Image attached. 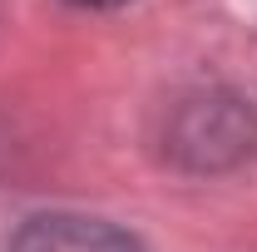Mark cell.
Wrapping results in <instances>:
<instances>
[{"instance_id":"3","label":"cell","mask_w":257,"mask_h":252,"mask_svg":"<svg viewBox=\"0 0 257 252\" xmlns=\"http://www.w3.org/2000/svg\"><path fill=\"white\" fill-rule=\"evenodd\" d=\"M69 5H84V10H114V5H128V0H69Z\"/></svg>"},{"instance_id":"1","label":"cell","mask_w":257,"mask_h":252,"mask_svg":"<svg viewBox=\"0 0 257 252\" xmlns=\"http://www.w3.org/2000/svg\"><path fill=\"white\" fill-rule=\"evenodd\" d=\"M257 144V119L242 99H198L178 114V134H173V154L193 158L198 168H218V163H237L252 154Z\"/></svg>"},{"instance_id":"2","label":"cell","mask_w":257,"mask_h":252,"mask_svg":"<svg viewBox=\"0 0 257 252\" xmlns=\"http://www.w3.org/2000/svg\"><path fill=\"white\" fill-rule=\"evenodd\" d=\"M10 252H139L134 237L119 232L104 218H74V213H50V218H30Z\"/></svg>"}]
</instances>
